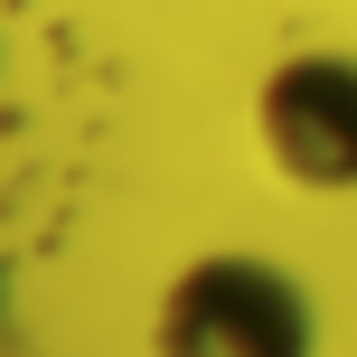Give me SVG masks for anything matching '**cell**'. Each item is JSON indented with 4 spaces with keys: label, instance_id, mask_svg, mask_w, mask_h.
<instances>
[{
    "label": "cell",
    "instance_id": "6da1fadb",
    "mask_svg": "<svg viewBox=\"0 0 357 357\" xmlns=\"http://www.w3.org/2000/svg\"><path fill=\"white\" fill-rule=\"evenodd\" d=\"M151 357H320V301L273 254H188L151 301Z\"/></svg>",
    "mask_w": 357,
    "mask_h": 357
},
{
    "label": "cell",
    "instance_id": "7a4b0ae2",
    "mask_svg": "<svg viewBox=\"0 0 357 357\" xmlns=\"http://www.w3.org/2000/svg\"><path fill=\"white\" fill-rule=\"evenodd\" d=\"M254 151L301 197H357V56L291 47L254 85Z\"/></svg>",
    "mask_w": 357,
    "mask_h": 357
},
{
    "label": "cell",
    "instance_id": "3957f363",
    "mask_svg": "<svg viewBox=\"0 0 357 357\" xmlns=\"http://www.w3.org/2000/svg\"><path fill=\"white\" fill-rule=\"evenodd\" d=\"M0 301H10V282H0Z\"/></svg>",
    "mask_w": 357,
    "mask_h": 357
}]
</instances>
